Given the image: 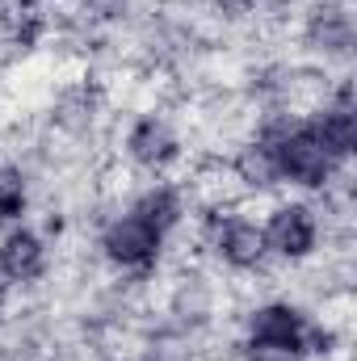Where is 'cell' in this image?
<instances>
[{
    "label": "cell",
    "instance_id": "6da1fadb",
    "mask_svg": "<svg viewBox=\"0 0 357 361\" xmlns=\"http://www.w3.org/2000/svg\"><path fill=\"white\" fill-rule=\"evenodd\" d=\"M337 345L332 328L311 319L290 298H265L244 315L240 353L244 361H315Z\"/></svg>",
    "mask_w": 357,
    "mask_h": 361
},
{
    "label": "cell",
    "instance_id": "7a4b0ae2",
    "mask_svg": "<svg viewBox=\"0 0 357 361\" xmlns=\"http://www.w3.org/2000/svg\"><path fill=\"white\" fill-rule=\"evenodd\" d=\"M269 139H273V156H277V177L282 185L298 189V193H320L328 189L332 180L345 173V164H337L328 156V147L320 143V135L311 130L307 118H290V114H277L261 122Z\"/></svg>",
    "mask_w": 357,
    "mask_h": 361
},
{
    "label": "cell",
    "instance_id": "3957f363",
    "mask_svg": "<svg viewBox=\"0 0 357 361\" xmlns=\"http://www.w3.org/2000/svg\"><path fill=\"white\" fill-rule=\"evenodd\" d=\"M198 240L210 252V261L223 265L227 273H257L269 265L261 219H253V214H244V210H236L227 202L223 206H206Z\"/></svg>",
    "mask_w": 357,
    "mask_h": 361
},
{
    "label": "cell",
    "instance_id": "277c9868",
    "mask_svg": "<svg viewBox=\"0 0 357 361\" xmlns=\"http://www.w3.org/2000/svg\"><path fill=\"white\" fill-rule=\"evenodd\" d=\"M164 248H169V235H160L152 223H143L126 206L118 214H109L97 231L101 261L122 277H152L164 261Z\"/></svg>",
    "mask_w": 357,
    "mask_h": 361
},
{
    "label": "cell",
    "instance_id": "5b68a950",
    "mask_svg": "<svg viewBox=\"0 0 357 361\" xmlns=\"http://www.w3.org/2000/svg\"><path fill=\"white\" fill-rule=\"evenodd\" d=\"M261 231H265L269 261H282V265H307L320 252V240H324L320 214L303 197L273 202L265 210V219H261Z\"/></svg>",
    "mask_w": 357,
    "mask_h": 361
},
{
    "label": "cell",
    "instance_id": "8992f818",
    "mask_svg": "<svg viewBox=\"0 0 357 361\" xmlns=\"http://www.w3.org/2000/svg\"><path fill=\"white\" fill-rule=\"evenodd\" d=\"M122 156L143 177H169L185 160V139L164 114H139L122 130Z\"/></svg>",
    "mask_w": 357,
    "mask_h": 361
},
{
    "label": "cell",
    "instance_id": "52a82bcc",
    "mask_svg": "<svg viewBox=\"0 0 357 361\" xmlns=\"http://www.w3.org/2000/svg\"><path fill=\"white\" fill-rule=\"evenodd\" d=\"M51 269V244L38 227L30 223H8L0 231V277L21 290V286H34L42 281Z\"/></svg>",
    "mask_w": 357,
    "mask_h": 361
},
{
    "label": "cell",
    "instance_id": "ba28073f",
    "mask_svg": "<svg viewBox=\"0 0 357 361\" xmlns=\"http://www.w3.org/2000/svg\"><path fill=\"white\" fill-rule=\"evenodd\" d=\"M311 130L320 135V143L328 147V156L337 164H349L357 152V105H353V89L349 80H341L337 89L328 92L311 114H307Z\"/></svg>",
    "mask_w": 357,
    "mask_h": 361
},
{
    "label": "cell",
    "instance_id": "9c48e42d",
    "mask_svg": "<svg viewBox=\"0 0 357 361\" xmlns=\"http://www.w3.org/2000/svg\"><path fill=\"white\" fill-rule=\"evenodd\" d=\"M126 210H131V214H139L143 223H152L160 235H173L181 223H185V214H189V197H185V185H177V180L147 177L143 189H135V193H131Z\"/></svg>",
    "mask_w": 357,
    "mask_h": 361
},
{
    "label": "cell",
    "instance_id": "30bf717a",
    "mask_svg": "<svg viewBox=\"0 0 357 361\" xmlns=\"http://www.w3.org/2000/svg\"><path fill=\"white\" fill-rule=\"evenodd\" d=\"M303 38L315 55L324 59H345L353 47V13L345 0H320L311 4L307 21H303Z\"/></svg>",
    "mask_w": 357,
    "mask_h": 361
},
{
    "label": "cell",
    "instance_id": "8fae6325",
    "mask_svg": "<svg viewBox=\"0 0 357 361\" xmlns=\"http://www.w3.org/2000/svg\"><path fill=\"white\" fill-rule=\"evenodd\" d=\"M227 173L236 180V189H244V193H273V189H282L273 139H269L261 126H257V135H248L236 147V156L227 160Z\"/></svg>",
    "mask_w": 357,
    "mask_h": 361
},
{
    "label": "cell",
    "instance_id": "7c38bea8",
    "mask_svg": "<svg viewBox=\"0 0 357 361\" xmlns=\"http://www.w3.org/2000/svg\"><path fill=\"white\" fill-rule=\"evenodd\" d=\"M25 214H30V177L17 164L0 160V227L25 223Z\"/></svg>",
    "mask_w": 357,
    "mask_h": 361
},
{
    "label": "cell",
    "instance_id": "4fadbf2b",
    "mask_svg": "<svg viewBox=\"0 0 357 361\" xmlns=\"http://www.w3.org/2000/svg\"><path fill=\"white\" fill-rule=\"evenodd\" d=\"M92 114H97V92L89 85H80V89L63 92L59 97V122L63 126H72V130H80V126H89Z\"/></svg>",
    "mask_w": 357,
    "mask_h": 361
},
{
    "label": "cell",
    "instance_id": "5bb4252c",
    "mask_svg": "<svg viewBox=\"0 0 357 361\" xmlns=\"http://www.w3.org/2000/svg\"><path fill=\"white\" fill-rule=\"evenodd\" d=\"M131 4H135V0H76L80 17H85L89 25H118V21L131 13Z\"/></svg>",
    "mask_w": 357,
    "mask_h": 361
},
{
    "label": "cell",
    "instance_id": "9a60e30c",
    "mask_svg": "<svg viewBox=\"0 0 357 361\" xmlns=\"http://www.w3.org/2000/svg\"><path fill=\"white\" fill-rule=\"evenodd\" d=\"M210 4H214V13H223V17H231V21L253 17V13L261 8V0H210Z\"/></svg>",
    "mask_w": 357,
    "mask_h": 361
},
{
    "label": "cell",
    "instance_id": "2e32d148",
    "mask_svg": "<svg viewBox=\"0 0 357 361\" xmlns=\"http://www.w3.org/2000/svg\"><path fill=\"white\" fill-rule=\"evenodd\" d=\"M8 298H13V286L0 277V319H4V311H8Z\"/></svg>",
    "mask_w": 357,
    "mask_h": 361
},
{
    "label": "cell",
    "instance_id": "e0dca14e",
    "mask_svg": "<svg viewBox=\"0 0 357 361\" xmlns=\"http://www.w3.org/2000/svg\"><path fill=\"white\" fill-rule=\"evenodd\" d=\"M13 4H17V0H0V17H4V13H8Z\"/></svg>",
    "mask_w": 357,
    "mask_h": 361
},
{
    "label": "cell",
    "instance_id": "ac0fdd59",
    "mask_svg": "<svg viewBox=\"0 0 357 361\" xmlns=\"http://www.w3.org/2000/svg\"><path fill=\"white\" fill-rule=\"evenodd\" d=\"M147 361H177V357H147Z\"/></svg>",
    "mask_w": 357,
    "mask_h": 361
},
{
    "label": "cell",
    "instance_id": "d6986e66",
    "mask_svg": "<svg viewBox=\"0 0 357 361\" xmlns=\"http://www.w3.org/2000/svg\"><path fill=\"white\" fill-rule=\"evenodd\" d=\"M38 4H47V0H38Z\"/></svg>",
    "mask_w": 357,
    "mask_h": 361
}]
</instances>
